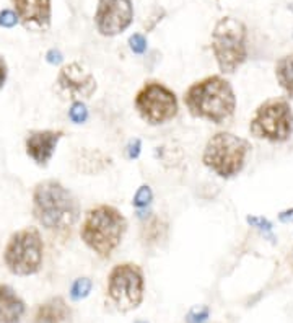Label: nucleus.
Returning a JSON list of instances; mask_svg holds the SVG:
<instances>
[{
    "label": "nucleus",
    "instance_id": "obj_17",
    "mask_svg": "<svg viewBox=\"0 0 293 323\" xmlns=\"http://www.w3.org/2000/svg\"><path fill=\"white\" fill-rule=\"evenodd\" d=\"M104 157V154H101L100 150H83L81 152V159H80V170L83 173H98V168L93 165V160H98Z\"/></svg>",
    "mask_w": 293,
    "mask_h": 323
},
{
    "label": "nucleus",
    "instance_id": "obj_19",
    "mask_svg": "<svg viewBox=\"0 0 293 323\" xmlns=\"http://www.w3.org/2000/svg\"><path fill=\"white\" fill-rule=\"evenodd\" d=\"M161 230H163L161 221L158 217H153V219L144 227V238L147 242H156V240H160V237H161Z\"/></svg>",
    "mask_w": 293,
    "mask_h": 323
},
{
    "label": "nucleus",
    "instance_id": "obj_22",
    "mask_svg": "<svg viewBox=\"0 0 293 323\" xmlns=\"http://www.w3.org/2000/svg\"><path fill=\"white\" fill-rule=\"evenodd\" d=\"M208 318V309L205 305H200V307H194V309L187 313V323H204Z\"/></svg>",
    "mask_w": 293,
    "mask_h": 323
},
{
    "label": "nucleus",
    "instance_id": "obj_18",
    "mask_svg": "<svg viewBox=\"0 0 293 323\" xmlns=\"http://www.w3.org/2000/svg\"><path fill=\"white\" fill-rule=\"evenodd\" d=\"M93 288V282L90 277H78L77 281L72 284V289H70V297L73 300H81L85 299L90 292H92Z\"/></svg>",
    "mask_w": 293,
    "mask_h": 323
},
{
    "label": "nucleus",
    "instance_id": "obj_24",
    "mask_svg": "<svg viewBox=\"0 0 293 323\" xmlns=\"http://www.w3.org/2000/svg\"><path fill=\"white\" fill-rule=\"evenodd\" d=\"M18 17H17V13H15L13 10H9V9H5L0 12V26H4V28H13V26H17L18 23Z\"/></svg>",
    "mask_w": 293,
    "mask_h": 323
},
{
    "label": "nucleus",
    "instance_id": "obj_8",
    "mask_svg": "<svg viewBox=\"0 0 293 323\" xmlns=\"http://www.w3.org/2000/svg\"><path fill=\"white\" fill-rule=\"evenodd\" d=\"M135 110L145 123L158 126L176 118L179 111L178 96L158 80H148L135 95Z\"/></svg>",
    "mask_w": 293,
    "mask_h": 323
},
{
    "label": "nucleus",
    "instance_id": "obj_3",
    "mask_svg": "<svg viewBox=\"0 0 293 323\" xmlns=\"http://www.w3.org/2000/svg\"><path fill=\"white\" fill-rule=\"evenodd\" d=\"M125 230L127 219L122 212L114 206L100 204L85 214L80 227V237L100 258H109L121 245Z\"/></svg>",
    "mask_w": 293,
    "mask_h": 323
},
{
    "label": "nucleus",
    "instance_id": "obj_29",
    "mask_svg": "<svg viewBox=\"0 0 293 323\" xmlns=\"http://www.w3.org/2000/svg\"><path fill=\"white\" fill-rule=\"evenodd\" d=\"M279 219H280V222H285V224L293 222V207L288 209V211L280 212V214H279Z\"/></svg>",
    "mask_w": 293,
    "mask_h": 323
},
{
    "label": "nucleus",
    "instance_id": "obj_21",
    "mask_svg": "<svg viewBox=\"0 0 293 323\" xmlns=\"http://www.w3.org/2000/svg\"><path fill=\"white\" fill-rule=\"evenodd\" d=\"M152 201H153V191H152V188H150L148 185H144V186H140L139 190H137V193L134 194L132 204L135 207H147Z\"/></svg>",
    "mask_w": 293,
    "mask_h": 323
},
{
    "label": "nucleus",
    "instance_id": "obj_9",
    "mask_svg": "<svg viewBox=\"0 0 293 323\" xmlns=\"http://www.w3.org/2000/svg\"><path fill=\"white\" fill-rule=\"evenodd\" d=\"M144 271L135 263H121L108 276V296L119 310L137 309L144 300Z\"/></svg>",
    "mask_w": 293,
    "mask_h": 323
},
{
    "label": "nucleus",
    "instance_id": "obj_12",
    "mask_svg": "<svg viewBox=\"0 0 293 323\" xmlns=\"http://www.w3.org/2000/svg\"><path fill=\"white\" fill-rule=\"evenodd\" d=\"M20 23L28 29L46 31L51 26V0H12Z\"/></svg>",
    "mask_w": 293,
    "mask_h": 323
},
{
    "label": "nucleus",
    "instance_id": "obj_25",
    "mask_svg": "<svg viewBox=\"0 0 293 323\" xmlns=\"http://www.w3.org/2000/svg\"><path fill=\"white\" fill-rule=\"evenodd\" d=\"M140 150H142V142L140 139H132L129 144H127V149H125V155L129 160H135L137 157L140 155Z\"/></svg>",
    "mask_w": 293,
    "mask_h": 323
},
{
    "label": "nucleus",
    "instance_id": "obj_10",
    "mask_svg": "<svg viewBox=\"0 0 293 323\" xmlns=\"http://www.w3.org/2000/svg\"><path fill=\"white\" fill-rule=\"evenodd\" d=\"M134 20L132 0H98L95 25L103 36H116L125 31Z\"/></svg>",
    "mask_w": 293,
    "mask_h": 323
},
{
    "label": "nucleus",
    "instance_id": "obj_5",
    "mask_svg": "<svg viewBox=\"0 0 293 323\" xmlns=\"http://www.w3.org/2000/svg\"><path fill=\"white\" fill-rule=\"evenodd\" d=\"M210 48L219 64V69L223 74H233L247 59L246 26L233 17L220 18L212 31Z\"/></svg>",
    "mask_w": 293,
    "mask_h": 323
},
{
    "label": "nucleus",
    "instance_id": "obj_13",
    "mask_svg": "<svg viewBox=\"0 0 293 323\" xmlns=\"http://www.w3.org/2000/svg\"><path fill=\"white\" fill-rule=\"evenodd\" d=\"M62 136H64L62 131H52V129L31 131L25 140L28 157L36 165H39V167H46L49 160L52 159V155H54L56 147L59 140L62 139Z\"/></svg>",
    "mask_w": 293,
    "mask_h": 323
},
{
    "label": "nucleus",
    "instance_id": "obj_27",
    "mask_svg": "<svg viewBox=\"0 0 293 323\" xmlns=\"http://www.w3.org/2000/svg\"><path fill=\"white\" fill-rule=\"evenodd\" d=\"M62 52L59 51V49H49L48 51V54H46V61L52 65H57V64H61L62 62Z\"/></svg>",
    "mask_w": 293,
    "mask_h": 323
},
{
    "label": "nucleus",
    "instance_id": "obj_28",
    "mask_svg": "<svg viewBox=\"0 0 293 323\" xmlns=\"http://www.w3.org/2000/svg\"><path fill=\"white\" fill-rule=\"evenodd\" d=\"M7 75H9V67H7V62L4 61V57L0 56V88L5 85Z\"/></svg>",
    "mask_w": 293,
    "mask_h": 323
},
{
    "label": "nucleus",
    "instance_id": "obj_1",
    "mask_svg": "<svg viewBox=\"0 0 293 323\" xmlns=\"http://www.w3.org/2000/svg\"><path fill=\"white\" fill-rule=\"evenodd\" d=\"M33 214L46 230L57 237H70L72 229L80 217L78 201L67 188L56 182L46 180L33 190Z\"/></svg>",
    "mask_w": 293,
    "mask_h": 323
},
{
    "label": "nucleus",
    "instance_id": "obj_4",
    "mask_svg": "<svg viewBox=\"0 0 293 323\" xmlns=\"http://www.w3.org/2000/svg\"><path fill=\"white\" fill-rule=\"evenodd\" d=\"M249 152L251 144L246 139L223 131L207 140L202 162L220 178H231L244 168Z\"/></svg>",
    "mask_w": 293,
    "mask_h": 323
},
{
    "label": "nucleus",
    "instance_id": "obj_7",
    "mask_svg": "<svg viewBox=\"0 0 293 323\" xmlns=\"http://www.w3.org/2000/svg\"><path fill=\"white\" fill-rule=\"evenodd\" d=\"M254 137L269 142H283L293 132V111L285 98H270L259 104L249 123Z\"/></svg>",
    "mask_w": 293,
    "mask_h": 323
},
{
    "label": "nucleus",
    "instance_id": "obj_6",
    "mask_svg": "<svg viewBox=\"0 0 293 323\" xmlns=\"http://www.w3.org/2000/svg\"><path fill=\"white\" fill-rule=\"evenodd\" d=\"M44 242L36 227H25L10 235L4 250V261L9 271L17 276L36 274L43 266Z\"/></svg>",
    "mask_w": 293,
    "mask_h": 323
},
{
    "label": "nucleus",
    "instance_id": "obj_11",
    "mask_svg": "<svg viewBox=\"0 0 293 323\" xmlns=\"http://www.w3.org/2000/svg\"><path fill=\"white\" fill-rule=\"evenodd\" d=\"M56 84L62 93L75 101H80L81 98H92L98 87L95 75L80 62L64 65L57 75Z\"/></svg>",
    "mask_w": 293,
    "mask_h": 323
},
{
    "label": "nucleus",
    "instance_id": "obj_2",
    "mask_svg": "<svg viewBox=\"0 0 293 323\" xmlns=\"http://www.w3.org/2000/svg\"><path fill=\"white\" fill-rule=\"evenodd\" d=\"M184 104L194 118L222 124L235 113L236 96L227 79L222 75H208L186 90Z\"/></svg>",
    "mask_w": 293,
    "mask_h": 323
},
{
    "label": "nucleus",
    "instance_id": "obj_14",
    "mask_svg": "<svg viewBox=\"0 0 293 323\" xmlns=\"http://www.w3.org/2000/svg\"><path fill=\"white\" fill-rule=\"evenodd\" d=\"M26 310L23 299L7 284H0V323H20Z\"/></svg>",
    "mask_w": 293,
    "mask_h": 323
},
{
    "label": "nucleus",
    "instance_id": "obj_20",
    "mask_svg": "<svg viewBox=\"0 0 293 323\" xmlns=\"http://www.w3.org/2000/svg\"><path fill=\"white\" fill-rule=\"evenodd\" d=\"M69 118H70V121L75 123V124L85 123L87 119H88V108H87V104L81 103V101H73L70 110H69Z\"/></svg>",
    "mask_w": 293,
    "mask_h": 323
},
{
    "label": "nucleus",
    "instance_id": "obj_23",
    "mask_svg": "<svg viewBox=\"0 0 293 323\" xmlns=\"http://www.w3.org/2000/svg\"><path fill=\"white\" fill-rule=\"evenodd\" d=\"M129 48L135 52V54H144L147 51V40L144 34L135 33L129 38Z\"/></svg>",
    "mask_w": 293,
    "mask_h": 323
},
{
    "label": "nucleus",
    "instance_id": "obj_16",
    "mask_svg": "<svg viewBox=\"0 0 293 323\" xmlns=\"http://www.w3.org/2000/svg\"><path fill=\"white\" fill-rule=\"evenodd\" d=\"M275 77L285 92L293 96V54L283 56L277 61Z\"/></svg>",
    "mask_w": 293,
    "mask_h": 323
},
{
    "label": "nucleus",
    "instance_id": "obj_26",
    "mask_svg": "<svg viewBox=\"0 0 293 323\" xmlns=\"http://www.w3.org/2000/svg\"><path fill=\"white\" fill-rule=\"evenodd\" d=\"M246 221H247V224H249V225H253V227L261 229V230H270V229H272V224H270L267 219H264V217H259V216H249Z\"/></svg>",
    "mask_w": 293,
    "mask_h": 323
},
{
    "label": "nucleus",
    "instance_id": "obj_15",
    "mask_svg": "<svg viewBox=\"0 0 293 323\" xmlns=\"http://www.w3.org/2000/svg\"><path fill=\"white\" fill-rule=\"evenodd\" d=\"M33 323H72V312L62 297H52L37 307Z\"/></svg>",
    "mask_w": 293,
    "mask_h": 323
},
{
    "label": "nucleus",
    "instance_id": "obj_30",
    "mask_svg": "<svg viewBox=\"0 0 293 323\" xmlns=\"http://www.w3.org/2000/svg\"><path fill=\"white\" fill-rule=\"evenodd\" d=\"M137 323H145V321H137Z\"/></svg>",
    "mask_w": 293,
    "mask_h": 323
}]
</instances>
